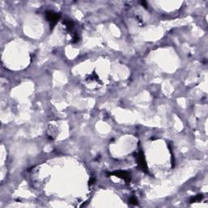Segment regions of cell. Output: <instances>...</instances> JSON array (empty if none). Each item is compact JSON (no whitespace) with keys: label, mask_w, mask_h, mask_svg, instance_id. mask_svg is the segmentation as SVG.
<instances>
[{"label":"cell","mask_w":208,"mask_h":208,"mask_svg":"<svg viewBox=\"0 0 208 208\" xmlns=\"http://www.w3.org/2000/svg\"><path fill=\"white\" fill-rule=\"evenodd\" d=\"M136 159H137V164H138V167H140L144 172H148V167H147V164H146V161H145V156H144V153L142 152V150H139L137 153Z\"/></svg>","instance_id":"obj_2"},{"label":"cell","mask_w":208,"mask_h":208,"mask_svg":"<svg viewBox=\"0 0 208 208\" xmlns=\"http://www.w3.org/2000/svg\"><path fill=\"white\" fill-rule=\"evenodd\" d=\"M79 39H80V37L78 36V34H77V33H74L73 35L72 42H73V43H77V42H78V41H79Z\"/></svg>","instance_id":"obj_7"},{"label":"cell","mask_w":208,"mask_h":208,"mask_svg":"<svg viewBox=\"0 0 208 208\" xmlns=\"http://www.w3.org/2000/svg\"><path fill=\"white\" fill-rule=\"evenodd\" d=\"M46 18L47 20V21L50 24V28H54V25L59 22V20H60V14L58 12H54L53 11H47L46 12Z\"/></svg>","instance_id":"obj_1"},{"label":"cell","mask_w":208,"mask_h":208,"mask_svg":"<svg viewBox=\"0 0 208 208\" xmlns=\"http://www.w3.org/2000/svg\"><path fill=\"white\" fill-rule=\"evenodd\" d=\"M62 23H63V25L65 28L66 31L72 32L73 28H74V25H75L74 21H73V20H71V19H64V20H63Z\"/></svg>","instance_id":"obj_4"},{"label":"cell","mask_w":208,"mask_h":208,"mask_svg":"<svg viewBox=\"0 0 208 208\" xmlns=\"http://www.w3.org/2000/svg\"><path fill=\"white\" fill-rule=\"evenodd\" d=\"M86 81L87 82H100V83H102V82H100L99 80V77L97 76V74L95 73H93L92 74L90 75H89V76H87L86 78Z\"/></svg>","instance_id":"obj_5"},{"label":"cell","mask_w":208,"mask_h":208,"mask_svg":"<svg viewBox=\"0 0 208 208\" xmlns=\"http://www.w3.org/2000/svg\"><path fill=\"white\" fill-rule=\"evenodd\" d=\"M94 181H95L94 178H91L90 180V181H89V185H90H90H93V184L94 183Z\"/></svg>","instance_id":"obj_9"},{"label":"cell","mask_w":208,"mask_h":208,"mask_svg":"<svg viewBox=\"0 0 208 208\" xmlns=\"http://www.w3.org/2000/svg\"><path fill=\"white\" fill-rule=\"evenodd\" d=\"M129 203L133 205H137V200L134 198V197H132L129 198Z\"/></svg>","instance_id":"obj_8"},{"label":"cell","mask_w":208,"mask_h":208,"mask_svg":"<svg viewBox=\"0 0 208 208\" xmlns=\"http://www.w3.org/2000/svg\"><path fill=\"white\" fill-rule=\"evenodd\" d=\"M203 198V194H198L194 196V197H193V198H191L190 200V203H197V202H199V201H201L202 199Z\"/></svg>","instance_id":"obj_6"},{"label":"cell","mask_w":208,"mask_h":208,"mask_svg":"<svg viewBox=\"0 0 208 208\" xmlns=\"http://www.w3.org/2000/svg\"><path fill=\"white\" fill-rule=\"evenodd\" d=\"M108 175L119 177V178L122 179L124 181H126L127 183L131 181V175H130V173H128L126 171H115L113 172L108 173Z\"/></svg>","instance_id":"obj_3"}]
</instances>
